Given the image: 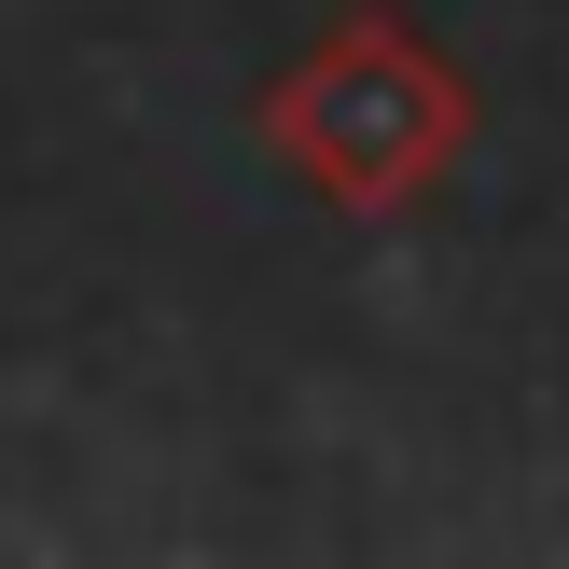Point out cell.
Listing matches in <instances>:
<instances>
[{
	"mask_svg": "<svg viewBox=\"0 0 569 569\" xmlns=\"http://www.w3.org/2000/svg\"><path fill=\"white\" fill-rule=\"evenodd\" d=\"M264 139L306 194H333L348 222H389L472 153V83L431 28L403 14H333L292 70L264 83Z\"/></svg>",
	"mask_w": 569,
	"mask_h": 569,
	"instance_id": "1",
	"label": "cell"
}]
</instances>
